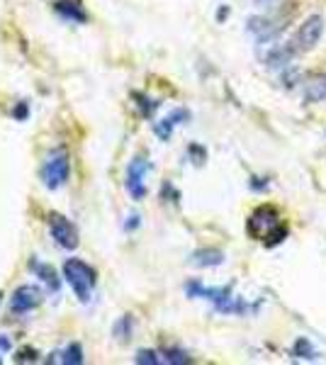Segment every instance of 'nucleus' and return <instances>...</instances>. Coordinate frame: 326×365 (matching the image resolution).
<instances>
[{"mask_svg":"<svg viewBox=\"0 0 326 365\" xmlns=\"http://www.w3.org/2000/svg\"><path fill=\"white\" fill-rule=\"evenodd\" d=\"M185 292H188V297L207 299V302H212V307H215L217 312H222V314L244 317L251 312L246 299L236 297L234 292H231V287H210V285H203L200 280H193L185 285Z\"/></svg>","mask_w":326,"mask_h":365,"instance_id":"f257e3e1","label":"nucleus"},{"mask_svg":"<svg viewBox=\"0 0 326 365\" xmlns=\"http://www.w3.org/2000/svg\"><path fill=\"white\" fill-rule=\"evenodd\" d=\"M246 229L256 241H265L268 246L280 244L287 237V229L280 225V215L272 207H258L248 217Z\"/></svg>","mask_w":326,"mask_h":365,"instance_id":"f03ea898","label":"nucleus"},{"mask_svg":"<svg viewBox=\"0 0 326 365\" xmlns=\"http://www.w3.org/2000/svg\"><path fill=\"white\" fill-rule=\"evenodd\" d=\"M61 273H63V280L71 285V290L76 292V297H78L81 302H91L93 290H96V285H98L96 268L88 266L81 258H66Z\"/></svg>","mask_w":326,"mask_h":365,"instance_id":"7ed1b4c3","label":"nucleus"},{"mask_svg":"<svg viewBox=\"0 0 326 365\" xmlns=\"http://www.w3.org/2000/svg\"><path fill=\"white\" fill-rule=\"evenodd\" d=\"M68 173H71V161L68 154L63 149H54L49 151L44 158V166H41V180L49 190H58L68 182Z\"/></svg>","mask_w":326,"mask_h":365,"instance_id":"20e7f679","label":"nucleus"},{"mask_svg":"<svg viewBox=\"0 0 326 365\" xmlns=\"http://www.w3.org/2000/svg\"><path fill=\"white\" fill-rule=\"evenodd\" d=\"M149 170H151V163H149V158H144V156H134L132 161H129L127 170H124V187H127V192L136 202L146 197V175H149Z\"/></svg>","mask_w":326,"mask_h":365,"instance_id":"39448f33","label":"nucleus"},{"mask_svg":"<svg viewBox=\"0 0 326 365\" xmlns=\"http://www.w3.org/2000/svg\"><path fill=\"white\" fill-rule=\"evenodd\" d=\"M49 234L51 239H54V244L58 249H66V251H73L78 249L81 244V237H78V229L71 220L61 215H51L49 217Z\"/></svg>","mask_w":326,"mask_h":365,"instance_id":"423d86ee","label":"nucleus"},{"mask_svg":"<svg viewBox=\"0 0 326 365\" xmlns=\"http://www.w3.org/2000/svg\"><path fill=\"white\" fill-rule=\"evenodd\" d=\"M324 34V20L319 15L307 17L297 29V37H295V49L297 51H312L319 44Z\"/></svg>","mask_w":326,"mask_h":365,"instance_id":"0eeeda50","label":"nucleus"},{"mask_svg":"<svg viewBox=\"0 0 326 365\" xmlns=\"http://www.w3.org/2000/svg\"><path fill=\"white\" fill-rule=\"evenodd\" d=\"M41 292L34 285H20L10 297V312L13 314H29L34 307H39Z\"/></svg>","mask_w":326,"mask_h":365,"instance_id":"6e6552de","label":"nucleus"},{"mask_svg":"<svg viewBox=\"0 0 326 365\" xmlns=\"http://www.w3.org/2000/svg\"><path fill=\"white\" fill-rule=\"evenodd\" d=\"M190 120V113L188 110H183V108H178V110H173L168 117H163L161 122L156 125V134L161 137L163 141H168L170 139V134H173V129L178 127V125H185V122Z\"/></svg>","mask_w":326,"mask_h":365,"instance_id":"1a4fd4ad","label":"nucleus"},{"mask_svg":"<svg viewBox=\"0 0 326 365\" xmlns=\"http://www.w3.org/2000/svg\"><path fill=\"white\" fill-rule=\"evenodd\" d=\"M46 361H49V363H61V365H81L83 361H86V356H83L81 344H68L66 349L51 353V358H46Z\"/></svg>","mask_w":326,"mask_h":365,"instance_id":"9d476101","label":"nucleus"},{"mask_svg":"<svg viewBox=\"0 0 326 365\" xmlns=\"http://www.w3.org/2000/svg\"><path fill=\"white\" fill-rule=\"evenodd\" d=\"M190 263L198 268H215L224 263V253L217 249H200L190 256Z\"/></svg>","mask_w":326,"mask_h":365,"instance_id":"9b49d317","label":"nucleus"},{"mask_svg":"<svg viewBox=\"0 0 326 365\" xmlns=\"http://www.w3.org/2000/svg\"><path fill=\"white\" fill-rule=\"evenodd\" d=\"M302 98H305V103H310V105L326 100V76L312 78L310 83L305 86V91H302Z\"/></svg>","mask_w":326,"mask_h":365,"instance_id":"f8f14e48","label":"nucleus"},{"mask_svg":"<svg viewBox=\"0 0 326 365\" xmlns=\"http://www.w3.org/2000/svg\"><path fill=\"white\" fill-rule=\"evenodd\" d=\"M29 268L37 273V278L44 282L46 287H49V292H58V287H61V280L56 278L54 270H51L49 266H41L39 261H32V266H29Z\"/></svg>","mask_w":326,"mask_h":365,"instance_id":"ddd939ff","label":"nucleus"},{"mask_svg":"<svg viewBox=\"0 0 326 365\" xmlns=\"http://www.w3.org/2000/svg\"><path fill=\"white\" fill-rule=\"evenodd\" d=\"M56 10L63 20H71V22H86V13L81 10L78 3H71V0H61L56 3Z\"/></svg>","mask_w":326,"mask_h":365,"instance_id":"4468645a","label":"nucleus"},{"mask_svg":"<svg viewBox=\"0 0 326 365\" xmlns=\"http://www.w3.org/2000/svg\"><path fill=\"white\" fill-rule=\"evenodd\" d=\"M112 334H115L120 341H129L132 339V334H134V319L132 317H120V319L115 322V327H112Z\"/></svg>","mask_w":326,"mask_h":365,"instance_id":"2eb2a0df","label":"nucleus"},{"mask_svg":"<svg viewBox=\"0 0 326 365\" xmlns=\"http://www.w3.org/2000/svg\"><path fill=\"white\" fill-rule=\"evenodd\" d=\"M158 353H161V363H170V365H183L193 361L183 349H161Z\"/></svg>","mask_w":326,"mask_h":365,"instance_id":"dca6fc26","label":"nucleus"},{"mask_svg":"<svg viewBox=\"0 0 326 365\" xmlns=\"http://www.w3.org/2000/svg\"><path fill=\"white\" fill-rule=\"evenodd\" d=\"M292 356L295 358H307V361H314V358H319V353L312 349V344L307 339H300L297 344H295V349H292Z\"/></svg>","mask_w":326,"mask_h":365,"instance_id":"f3484780","label":"nucleus"},{"mask_svg":"<svg viewBox=\"0 0 326 365\" xmlns=\"http://www.w3.org/2000/svg\"><path fill=\"white\" fill-rule=\"evenodd\" d=\"M136 363H144V365H158L161 363V353H156V351H139L136 353V358H134Z\"/></svg>","mask_w":326,"mask_h":365,"instance_id":"a211bd4d","label":"nucleus"},{"mask_svg":"<svg viewBox=\"0 0 326 365\" xmlns=\"http://www.w3.org/2000/svg\"><path fill=\"white\" fill-rule=\"evenodd\" d=\"M136 227H139V215H132L127 225H124V229H127V232H132V229H136Z\"/></svg>","mask_w":326,"mask_h":365,"instance_id":"6ab92c4d","label":"nucleus"},{"mask_svg":"<svg viewBox=\"0 0 326 365\" xmlns=\"http://www.w3.org/2000/svg\"><path fill=\"white\" fill-rule=\"evenodd\" d=\"M17 361H37V358H34V351H20V356H17Z\"/></svg>","mask_w":326,"mask_h":365,"instance_id":"aec40b11","label":"nucleus"},{"mask_svg":"<svg viewBox=\"0 0 326 365\" xmlns=\"http://www.w3.org/2000/svg\"><path fill=\"white\" fill-rule=\"evenodd\" d=\"M25 115H29V108H27V105H25V103H22V105H20V108H17V110H15V117H17V120H22V117H25Z\"/></svg>","mask_w":326,"mask_h":365,"instance_id":"412c9836","label":"nucleus"},{"mask_svg":"<svg viewBox=\"0 0 326 365\" xmlns=\"http://www.w3.org/2000/svg\"><path fill=\"white\" fill-rule=\"evenodd\" d=\"M10 349H13V341L5 339V336H0V351H10Z\"/></svg>","mask_w":326,"mask_h":365,"instance_id":"4be33fe9","label":"nucleus"},{"mask_svg":"<svg viewBox=\"0 0 326 365\" xmlns=\"http://www.w3.org/2000/svg\"><path fill=\"white\" fill-rule=\"evenodd\" d=\"M0 363H3V358H0Z\"/></svg>","mask_w":326,"mask_h":365,"instance_id":"5701e85b","label":"nucleus"},{"mask_svg":"<svg viewBox=\"0 0 326 365\" xmlns=\"http://www.w3.org/2000/svg\"><path fill=\"white\" fill-rule=\"evenodd\" d=\"M0 297H3V295H0Z\"/></svg>","mask_w":326,"mask_h":365,"instance_id":"b1692460","label":"nucleus"}]
</instances>
